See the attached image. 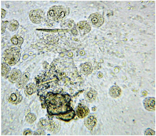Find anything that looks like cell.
Returning <instances> with one entry per match:
<instances>
[{"label": "cell", "mask_w": 156, "mask_h": 136, "mask_svg": "<svg viewBox=\"0 0 156 136\" xmlns=\"http://www.w3.org/2000/svg\"><path fill=\"white\" fill-rule=\"evenodd\" d=\"M69 13L68 10L62 6H54L48 12L47 17L50 20L58 22L64 19Z\"/></svg>", "instance_id": "cell-1"}, {"label": "cell", "mask_w": 156, "mask_h": 136, "mask_svg": "<svg viewBox=\"0 0 156 136\" xmlns=\"http://www.w3.org/2000/svg\"><path fill=\"white\" fill-rule=\"evenodd\" d=\"M20 55L19 49L16 47H11L5 51L4 57L6 62L12 66L19 61Z\"/></svg>", "instance_id": "cell-2"}, {"label": "cell", "mask_w": 156, "mask_h": 136, "mask_svg": "<svg viewBox=\"0 0 156 136\" xmlns=\"http://www.w3.org/2000/svg\"><path fill=\"white\" fill-rule=\"evenodd\" d=\"M29 18L33 23L40 24L45 20V14L41 10H33L30 12Z\"/></svg>", "instance_id": "cell-3"}, {"label": "cell", "mask_w": 156, "mask_h": 136, "mask_svg": "<svg viewBox=\"0 0 156 136\" xmlns=\"http://www.w3.org/2000/svg\"><path fill=\"white\" fill-rule=\"evenodd\" d=\"M88 20L90 25L97 28L101 27L104 21L103 17L98 13L91 14L88 18Z\"/></svg>", "instance_id": "cell-4"}, {"label": "cell", "mask_w": 156, "mask_h": 136, "mask_svg": "<svg viewBox=\"0 0 156 136\" xmlns=\"http://www.w3.org/2000/svg\"><path fill=\"white\" fill-rule=\"evenodd\" d=\"M77 26L78 30L81 35H85L91 31L90 25L86 21H82L79 22Z\"/></svg>", "instance_id": "cell-5"}, {"label": "cell", "mask_w": 156, "mask_h": 136, "mask_svg": "<svg viewBox=\"0 0 156 136\" xmlns=\"http://www.w3.org/2000/svg\"><path fill=\"white\" fill-rule=\"evenodd\" d=\"M144 108L148 111H153L155 110V99L154 97H147L143 101Z\"/></svg>", "instance_id": "cell-6"}, {"label": "cell", "mask_w": 156, "mask_h": 136, "mask_svg": "<svg viewBox=\"0 0 156 136\" xmlns=\"http://www.w3.org/2000/svg\"><path fill=\"white\" fill-rule=\"evenodd\" d=\"M21 95L19 93H12L10 95L9 101L14 104H18L21 101Z\"/></svg>", "instance_id": "cell-7"}, {"label": "cell", "mask_w": 156, "mask_h": 136, "mask_svg": "<svg viewBox=\"0 0 156 136\" xmlns=\"http://www.w3.org/2000/svg\"><path fill=\"white\" fill-rule=\"evenodd\" d=\"M97 123V119L93 116H89L86 120L85 125L89 130H92Z\"/></svg>", "instance_id": "cell-8"}, {"label": "cell", "mask_w": 156, "mask_h": 136, "mask_svg": "<svg viewBox=\"0 0 156 136\" xmlns=\"http://www.w3.org/2000/svg\"><path fill=\"white\" fill-rule=\"evenodd\" d=\"M21 75V72L20 70L16 69H14L10 73L9 78L11 82H15L18 81Z\"/></svg>", "instance_id": "cell-9"}, {"label": "cell", "mask_w": 156, "mask_h": 136, "mask_svg": "<svg viewBox=\"0 0 156 136\" xmlns=\"http://www.w3.org/2000/svg\"><path fill=\"white\" fill-rule=\"evenodd\" d=\"M109 93L112 97H118L120 96L121 93V90L117 86H113L110 89Z\"/></svg>", "instance_id": "cell-10"}, {"label": "cell", "mask_w": 156, "mask_h": 136, "mask_svg": "<svg viewBox=\"0 0 156 136\" xmlns=\"http://www.w3.org/2000/svg\"><path fill=\"white\" fill-rule=\"evenodd\" d=\"M88 111L86 107L79 106L76 110V114L79 117L83 118L88 114Z\"/></svg>", "instance_id": "cell-11"}, {"label": "cell", "mask_w": 156, "mask_h": 136, "mask_svg": "<svg viewBox=\"0 0 156 136\" xmlns=\"http://www.w3.org/2000/svg\"><path fill=\"white\" fill-rule=\"evenodd\" d=\"M81 70L82 72L84 75H89L92 73V64L89 63H86L84 64L82 67Z\"/></svg>", "instance_id": "cell-12"}, {"label": "cell", "mask_w": 156, "mask_h": 136, "mask_svg": "<svg viewBox=\"0 0 156 136\" xmlns=\"http://www.w3.org/2000/svg\"><path fill=\"white\" fill-rule=\"evenodd\" d=\"M19 25V23L17 21L13 20L8 22L7 27L10 31H14L18 29Z\"/></svg>", "instance_id": "cell-13"}, {"label": "cell", "mask_w": 156, "mask_h": 136, "mask_svg": "<svg viewBox=\"0 0 156 136\" xmlns=\"http://www.w3.org/2000/svg\"><path fill=\"white\" fill-rule=\"evenodd\" d=\"M87 100L89 101H93L96 99L97 95L96 93L93 91H89L86 95Z\"/></svg>", "instance_id": "cell-14"}, {"label": "cell", "mask_w": 156, "mask_h": 136, "mask_svg": "<svg viewBox=\"0 0 156 136\" xmlns=\"http://www.w3.org/2000/svg\"><path fill=\"white\" fill-rule=\"evenodd\" d=\"M2 76L7 75L10 71V67L9 65L6 63H2Z\"/></svg>", "instance_id": "cell-15"}, {"label": "cell", "mask_w": 156, "mask_h": 136, "mask_svg": "<svg viewBox=\"0 0 156 136\" xmlns=\"http://www.w3.org/2000/svg\"><path fill=\"white\" fill-rule=\"evenodd\" d=\"M11 41L15 45H19L21 46L23 42V40L21 37H19V38L17 36H15V37L12 38V39H11Z\"/></svg>", "instance_id": "cell-16"}, {"label": "cell", "mask_w": 156, "mask_h": 136, "mask_svg": "<svg viewBox=\"0 0 156 136\" xmlns=\"http://www.w3.org/2000/svg\"><path fill=\"white\" fill-rule=\"evenodd\" d=\"M28 79L29 78L28 76L24 74L21 77V78H20V80L19 81V86H22V87L24 86L26 83H27V82H28Z\"/></svg>", "instance_id": "cell-17"}, {"label": "cell", "mask_w": 156, "mask_h": 136, "mask_svg": "<svg viewBox=\"0 0 156 136\" xmlns=\"http://www.w3.org/2000/svg\"><path fill=\"white\" fill-rule=\"evenodd\" d=\"M155 135V132L151 129H147L145 131V135Z\"/></svg>", "instance_id": "cell-18"}, {"label": "cell", "mask_w": 156, "mask_h": 136, "mask_svg": "<svg viewBox=\"0 0 156 136\" xmlns=\"http://www.w3.org/2000/svg\"><path fill=\"white\" fill-rule=\"evenodd\" d=\"M8 23V22H5V23L3 22V23H2V33H3L4 32L5 30H6V26L7 25Z\"/></svg>", "instance_id": "cell-19"}, {"label": "cell", "mask_w": 156, "mask_h": 136, "mask_svg": "<svg viewBox=\"0 0 156 136\" xmlns=\"http://www.w3.org/2000/svg\"><path fill=\"white\" fill-rule=\"evenodd\" d=\"M27 92L29 94H32L34 90L33 88L31 87H27Z\"/></svg>", "instance_id": "cell-20"}, {"label": "cell", "mask_w": 156, "mask_h": 136, "mask_svg": "<svg viewBox=\"0 0 156 136\" xmlns=\"http://www.w3.org/2000/svg\"><path fill=\"white\" fill-rule=\"evenodd\" d=\"M2 18H4L6 15V11L3 9H2Z\"/></svg>", "instance_id": "cell-21"}]
</instances>
